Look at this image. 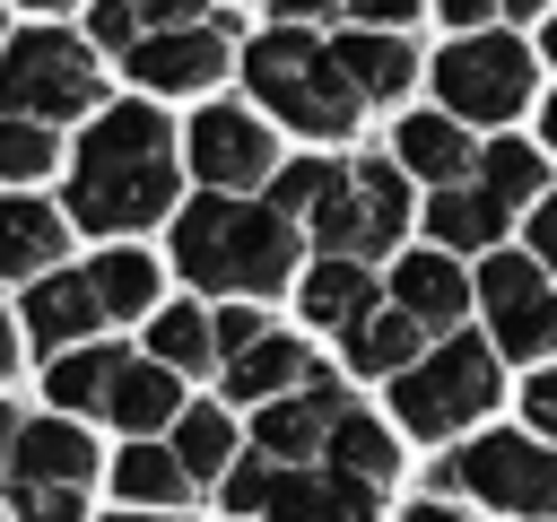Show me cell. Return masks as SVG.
<instances>
[{"mask_svg":"<svg viewBox=\"0 0 557 522\" xmlns=\"http://www.w3.org/2000/svg\"><path fill=\"white\" fill-rule=\"evenodd\" d=\"M505 9H548V0H505Z\"/></svg>","mask_w":557,"mask_h":522,"instance_id":"c3c4849f","label":"cell"},{"mask_svg":"<svg viewBox=\"0 0 557 522\" xmlns=\"http://www.w3.org/2000/svg\"><path fill=\"white\" fill-rule=\"evenodd\" d=\"M96 96H104V78H96L87 44H70L61 26H35L0 52V113L9 122H70Z\"/></svg>","mask_w":557,"mask_h":522,"instance_id":"277c9868","label":"cell"},{"mask_svg":"<svg viewBox=\"0 0 557 522\" xmlns=\"http://www.w3.org/2000/svg\"><path fill=\"white\" fill-rule=\"evenodd\" d=\"M191 165H200V183H209V191H252V183H270L278 148H270V130H261L252 113L209 104V113L191 122Z\"/></svg>","mask_w":557,"mask_h":522,"instance_id":"30bf717a","label":"cell"},{"mask_svg":"<svg viewBox=\"0 0 557 522\" xmlns=\"http://www.w3.org/2000/svg\"><path fill=\"white\" fill-rule=\"evenodd\" d=\"M453 487L487 496L496 513H557V461L531 444V435H479L461 461H453Z\"/></svg>","mask_w":557,"mask_h":522,"instance_id":"ba28073f","label":"cell"},{"mask_svg":"<svg viewBox=\"0 0 557 522\" xmlns=\"http://www.w3.org/2000/svg\"><path fill=\"white\" fill-rule=\"evenodd\" d=\"M392 148H400V165H409V174H426V183H444V191H453V183L479 165V148H470V139H461L444 113H426V122H400V139H392Z\"/></svg>","mask_w":557,"mask_h":522,"instance_id":"ffe728a7","label":"cell"},{"mask_svg":"<svg viewBox=\"0 0 557 522\" xmlns=\"http://www.w3.org/2000/svg\"><path fill=\"white\" fill-rule=\"evenodd\" d=\"M409 522H461V513H453V505H418Z\"/></svg>","mask_w":557,"mask_h":522,"instance_id":"ee69618b","label":"cell"},{"mask_svg":"<svg viewBox=\"0 0 557 522\" xmlns=\"http://www.w3.org/2000/svg\"><path fill=\"white\" fill-rule=\"evenodd\" d=\"M61 209H44V200H0V278H35V270H52V252H61Z\"/></svg>","mask_w":557,"mask_h":522,"instance_id":"e0dca14e","label":"cell"},{"mask_svg":"<svg viewBox=\"0 0 557 522\" xmlns=\"http://www.w3.org/2000/svg\"><path fill=\"white\" fill-rule=\"evenodd\" d=\"M104 418L113 426H131V444H139V426H165L174 418V365H122V383H113V400H104Z\"/></svg>","mask_w":557,"mask_h":522,"instance_id":"603a6c76","label":"cell"},{"mask_svg":"<svg viewBox=\"0 0 557 522\" xmlns=\"http://www.w3.org/2000/svg\"><path fill=\"white\" fill-rule=\"evenodd\" d=\"M96 296H104V313H139L148 296H157V270H148V252H104L96 270Z\"/></svg>","mask_w":557,"mask_h":522,"instance_id":"4dcf8cb0","label":"cell"},{"mask_svg":"<svg viewBox=\"0 0 557 522\" xmlns=\"http://www.w3.org/2000/svg\"><path fill=\"white\" fill-rule=\"evenodd\" d=\"M209 348H218V322H209V313H191V304H165V313H157V331H148V357H157V365H174V374H183V365H209Z\"/></svg>","mask_w":557,"mask_h":522,"instance_id":"4316f807","label":"cell"},{"mask_svg":"<svg viewBox=\"0 0 557 522\" xmlns=\"http://www.w3.org/2000/svg\"><path fill=\"white\" fill-rule=\"evenodd\" d=\"M0 374H9V322H0Z\"/></svg>","mask_w":557,"mask_h":522,"instance_id":"7dc6e473","label":"cell"},{"mask_svg":"<svg viewBox=\"0 0 557 522\" xmlns=\"http://www.w3.org/2000/svg\"><path fill=\"white\" fill-rule=\"evenodd\" d=\"M435 9H444V17H453V26H479V17H487V9H496V0H435Z\"/></svg>","mask_w":557,"mask_h":522,"instance_id":"60d3db41","label":"cell"},{"mask_svg":"<svg viewBox=\"0 0 557 522\" xmlns=\"http://www.w3.org/2000/svg\"><path fill=\"white\" fill-rule=\"evenodd\" d=\"M17 487H87V470H96V444H87V426H70V418H44V426H17Z\"/></svg>","mask_w":557,"mask_h":522,"instance_id":"5bb4252c","label":"cell"},{"mask_svg":"<svg viewBox=\"0 0 557 522\" xmlns=\"http://www.w3.org/2000/svg\"><path fill=\"white\" fill-rule=\"evenodd\" d=\"M78 487H17V522H78Z\"/></svg>","mask_w":557,"mask_h":522,"instance_id":"e575fe53","label":"cell"},{"mask_svg":"<svg viewBox=\"0 0 557 522\" xmlns=\"http://www.w3.org/2000/svg\"><path fill=\"white\" fill-rule=\"evenodd\" d=\"M113 522H174V513H113Z\"/></svg>","mask_w":557,"mask_h":522,"instance_id":"f6af8a7d","label":"cell"},{"mask_svg":"<svg viewBox=\"0 0 557 522\" xmlns=\"http://www.w3.org/2000/svg\"><path fill=\"white\" fill-rule=\"evenodd\" d=\"M418 0H357V17H374V26H392V17H409Z\"/></svg>","mask_w":557,"mask_h":522,"instance_id":"b9f144b4","label":"cell"},{"mask_svg":"<svg viewBox=\"0 0 557 522\" xmlns=\"http://www.w3.org/2000/svg\"><path fill=\"white\" fill-rule=\"evenodd\" d=\"M435 87H444V104L461 122H505L531 96V52L513 35H470V44H453L435 61Z\"/></svg>","mask_w":557,"mask_h":522,"instance_id":"52a82bcc","label":"cell"},{"mask_svg":"<svg viewBox=\"0 0 557 522\" xmlns=\"http://www.w3.org/2000/svg\"><path fill=\"white\" fill-rule=\"evenodd\" d=\"M96 313H104L96 278H44V287L26 296V322H35V339H44V348H70V339H87V331H96Z\"/></svg>","mask_w":557,"mask_h":522,"instance_id":"d6986e66","label":"cell"},{"mask_svg":"<svg viewBox=\"0 0 557 522\" xmlns=\"http://www.w3.org/2000/svg\"><path fill=\"white\" fill-rule=\"evenodd\" d=\"M400 226H409V191H400L392 165H331V183L313 200L322 261H374V252L400 244Z\"/></svg>","mask_w":557,"mask_h":522,"instance_id":"5b68a950","label":"cell"},{"mask_svg":"<svg viewBox=\"0 0 557 522\" xmlns=\"http://www.w3.org/2000/svg\"><path fill=\"white\" fill-rule=\"evenodd\" d=\"M339 418H348V400H339V383L322 374V383H305V391L270 400L252 435H261V452H270V461H305V452H322V444H331V426H339Z\"/></svg>","mask_w":557,"mask_h":522,"instance_id":"8fae6325","label":"cell"},{"mask_svg":"<svg viewBox=\"0 0 557 522\" xmlns=\"http://www.w3.org/2000/svg\"><path fill=\"white\" fill-rule=\"evenodd\" d=\"M305 313H313L322 331H357V322H374V278H366V261H313V278H305Z\"/></svg>","mask_w":557,"mask_h":522,"instance_id":"ac0fdd59","label":"cell"},{"mask_svg":"<svg viewBox=\"0 0 557 522\" xmlns=\"http://www.w3.org/2000/svg\"><path fill=\"white\" fill-rule=\"evenodd\" d=\"M426 226H435V244H496L505 235V200H487L479 183H453V191H435V209H426Z\"/></svg>","mask_w":557,"mask_h":522,"instance_id":"7402d4cb","label":"cell"},{"mask_svg":"<svg viewBox=\"0 0 557 522\" xmlns=\"http://www.w3.org/2000/svg\"><path fill=\"white\" fill-rule=\"evenodd\" d=\"M331 61H339V78H348L357 96H400V87L418 78V61H409L392 35H339Z\"/></svg>","mask_w":557,"mask_h":522,"instance_id":"44dd1931","label":"cell"},{"mask_svg":"<svg viewBox=\"0 0 557 522\" xmlns=\"http://www.w3.org/2000/svg\"><path fill=\"white\" fill-rule=\"evenodd\" d=\"M0 461H17V418L0 409Z\"/></svg>","mask_w":557,"mask_h":522,"instance_id":"7bdbcfd3","label":"cell"},{"mask_svg":"<svg viewBox=\"0 0 557 522\" xmlns=\"http://www.w3.org/2000/svg\"><path fill=\"white\" fill-rule=\"evenodd\" d=\"M322 183H331V165H287V174H278V217H313Z\"/></svg>","mask_w":557,"mask_h":522,"instance_id":"836d02e7","label":"cell"},{"mask_svg":"<svg viewBox=\"0 0 557 522\" xmlns=\"http://www.w3.org/2000/svg\"><path fill=\"white\" fill-rule=\"evenodd\" d=\"M261 339H270V331H261L252 304H226V313H218V348H261Z\"/></svg>","mask_w":557,"mask_h":522,"instance_id":"8d00e7d4","label":"cell"},{"mask_svg":"<svg viewBox=\"0 0 557 522\" xmlns=\"http://www.w3.org/2000/svg\"><path fill=\"white\" fill-rule=\"evenodd\" d=\"M322 452H331V470H339V478H366V487H383V478H392V461H400V452H392V435H383L374 418H357V409L331 426V444H322Z\"/></svg>","mask_w":557,"mask_h":522,"instance_id":"d4e9b609","label":"cell"},{"mask_svg":"<svg viewBox=\"0 0 557 522\" xmlns=\"http://www.w3.org/2000/svg\"><path fill=\"white\" fill-rule=\"evenodd\" d=\"M548 148H557V104H548Z\"/></svg>","mask_w":557,"mask_h":522,"instance_id":"f907efd6","label":"cell"},{"mask_svg":"<svg viewBox=\"0 0 557 522\" xmlns=\"http://www.w3.org/2000/svg\"><path fill=\"white\" fill-rule=\"evenodd\" d=\"M400 357H418V322L409 313H374V322L348 331V365L357 374H392Z\"/></svg>","mask_w":557,"mask_h":522,"instance_id":"f546056e","label":"cell"},{"mask_svg":"<svg viewBox=\"0 0 557 522\" xmlns=\"http://www.w3.org/2000/svg\"><path fill=\"white\" fill-rule=\"evenodd\" d=\"M270 487H278V461L252 452V461L226 470V496H218V505H235V513H270Z\"/></svg>","mask_w":557,"mask_h":522,"instance_id":"d6a6232c","label":"cell"},{"mask_svg":"<svg viewBox=\"0 0 557 522\" xmlns=\"http://www.w3.org/2000/svg\"><path fill=\"white\" fill-rule=\"evenodd\" d=\"M487 400H496V357H487L479 339H444L435 357H418V374H400V383H392V409H400L418 435L470 426Z\"/></svg>","mask_w":557,"mask_h":522,"instance_id":"8992f818","label":"cell"},{"mask_svg":"<svg viewBox=\"0 0 557 522\" xmlns=\"http://www.w3.org/2000/svg\"><path fill=\"white\" fill-rule=\"evenodd\" d=\"M244 78H252L261 104H278V122H296V130H313V139H339V130L357 122V104H366V96L339 78L331 44H313V35H296V26L252 35Z\"/></svg>","mask_w":557,"mask_h":522,"instance_id":"3957f363","label":"cell"},{"mask_svg":"<svg viewBox=\"0 0 557 522\" xmlns=\"http://www.w3.org/2000/svg\"><path fill=\"white\" fill-rule=\"evenodd\" d=\"M191 9H209V0H139V17H148V26H183Z\"/></svg>","mask_w":557,"mask_h":522,"instance_id":"ab89813d","label":"cell"},{"mask_svg":"<svg viewBox=\"0 0 557 522\" xmlns=\"http://www.w3.org/2000/svg\"><path fill=\"white\" fill-rule=\"evenodd\" d=\"M174 209V130L165 113L148 104H113L87 139H78V165H70V226H96V235H122V226H148Z\"/></svg>","mask_w":557,"mask_h":522,"instance_id":"6da1fadb","label":"cell"},{"mask_svg":"<svg viewBox=\"0 0 557 522\" xmlns=\"http://www.w3.org/2000/svg\"><path fill=\"white\" fill-rule=\"evenodd\" d=\"M270 522H374V487L339 470H278Z\"/></svg>","mask_w":557,"mask_h":522,"instance_id":"7c38bea8","label":"cell"},{"mask_svg":"<svg viewBox=\"0 0 557 522\" xmlns=\"http://www.w3.org/2000/svg\"><path fill=\"white\" fill-rule=\"evenodd\" d=\"M96 44H122V52H139V0H96Z\"/></svg>","mask_w":557,"mask_h":522,"instance_id":"d590c367","label":"cell"},{"mask_svg":"<svg viewBox=\"0 0 557 522\" xmlns=\"http://www.w3.org/2000/svg\"><path fill=\"white\" fill-rule=\"evenodd\" d=\"M174 261L200 287H252V296H270L287 278V261H296V226L278 209H244V200L209 191L191 217H174Z\"/></svg>","mask_w":557,"mask_h":522,"instance_id":"7a4b0ae2","label":"cell"},{"mask_svg":"<svg viewBox=\"0 0 557 522\" xmlns=\"http://www.w3.org/2000/svg\"><path fill=\"white\" fill-rule=\"evenodd\" d=\"M174 461L191 470V478H209V470H226L235 461V426H226V409H183V426H174Z\"/></svg>","mask_w":557,"mask_h":522,"instance_id":"83f0119b","label":"cell"},{"mask_svg":"<svg viewBox=\"0 0 557 522\" xmlns=\"http://www.w3.org/2000/svg\"><path fill=\"white\" fill-rule=\"evenodd\" d=\"M531 244H540V270H557V200H540V217H531Z\"/></svg>","mask_w":557,"mask_h":522,"instance_id":"f35d334b","label":"cell"},{"mask_svg":"<svg viewBox=\"0 0 557 522\" xmlns=\"http://www.w3.org/2000/svg\"><path fill=\"white\" fill-rule=\"evenodd\" d=\"M26 9H70V0H26Z\"/></svg>","mask_w":557,"mask_h":522,"instance_id":"816d5d0a","label":"cell"},{"mask_svg":"<svg viewBox=\"0 0 557 522\" xmlns=\"http://www.w3.org/2000/svg\"><path fill=\"white\" fill-rule=\"evenodd\" d=\"M392 296H400V313H409L418 331H453L461 304H470V278H461L444 252H409L400 278H392Z\"/></svg>","mask_w":557,"mask_h":522,"instance_id":"9a60e30c","label":"cell"},{"mask_svg":"<svg viewBox=\"0 0 557 522\" xmlns=\"http://www.w3.org/2000/svg\"><path fill=\"white\" fill-rule=\"evenodd\" d=\"M548 61H557V17H548Z\"/></svg>","mask_w":557,"mask_h":522,"instance_id":"681fc988","label":"cell"},{"mask_svg":"<svg viewBox=\"0 0 557 522\" xmlns=\"http://www.w3.org/2000/svg\"><path fill=\"white\" fill-rule=\"evenodd\" d=\"M479 191L487 200H540V148H522V139H496V148H479Z\"/></svg>","mask_w":557,"mask_h":522,"instance_id":"f1b7e54d","label":"cell"},{"mask_svg":"<svg viewBox=\"0 0 557 522\" xmlns=\"http://www.w3.org/2000/svg\"><path fill=\"white\" fill-rule=\"evenodd\" d=\"M522 409H531V426H557V365H548V374H531Z\"/></svg>","mask_w":557,"mask_h":522,"instance_id":"74e56055","label":"cell"},{"mask_svg":"<svg viewBox=\"0 0 557 522\" xmlns=\"http://www.w3.org/2000/svg\"><path fill=\"white\" fill-rule=\"evenodd\" d=\"M226 70V35L218 26H183V35H148L139 52H131V78H148V87H209Z\"/></svg>","mask_w":557,"mask_h":522,"instance_id":"4fadbf2b","label":"cell"},{"mask_svg":"<svg viewBox=\"0 0 557 522\" xmlns=\"http://www.w3.org/2000/svg\"><path fill=\"white\" fill-rule=\"evenodd\" d=\"M52 157H61L52 122H9V113H0V174L35 183V174H52Z\"/></svg>","mask_w":557,"mask_h":522,"instance_id":"1f68e13d","label":"cell"},{"mask_svg":"<svg viewBox=\"0 0 557 522\" xmlns=\"http://www.w3.org/2000/svg\"><path fill=\"white\" fill-rule=\"evenodd\" d=\"M122 365H131L122 348H78V357H61V365H52V409H70V418H78V409H104L113 383H122Z\"/></svg>","mask_w":557,"mask_h":522,"instance_id":"cb8c5ba5","label":"cell"},{"mask_svg":"<svg viewBox=\"0 0 557 522\" xmlns=\"http://www.w3.org/2000/svg\"><path fill=\"white\" fill-rule=\"evenodd\" d=\"M479 296H487V322H496V348L505 357H548L557 348V287H540V261L487 252Z\"/></svg>","mask_w":557,"mask_h":522,"instance_id":"9c48e42d","label":"cell"},{"mask_svg":"<svg viewBox=\"0 0 557 522\" xmlns=\"http://www.w3.org/2000/svg\"><path fill=\"white\" fill-rule=\"evenodd\" d=\"M113 487H122L131 513H139V505H174V496L191 487V470H183L174 452H157V444H131V452L113 461Z\"/></svg>","mask_w":557,"mask_h":522,"instance_id":"484cf974","label":"cell"},{"mask_svg":"<svg viewBox=\"0 0 557 522\" xmlns=\"http://www.w3.org/2000/svg\"><path fill=\"white\" fill-rule=\"evenodd\" d=\"M278 9H331V0H278Z\"/></svg>","mask_w":557,"mask_h":522,"instance_id":"bcb514c9","label":"cell"},{"mask_svg":"<svg viewBox=\"0 0 557 522\" xmlns=\"http://www.w3.org/2000/svg\"><path fill=\"white\" fill-rule=\"evenodd\" d=\"M305 383H322V365H313L296 339H261V348H244V357L226 365V391L252 400V409H270V400H287V391H305Z\"/></svg>","mask_w":557,"mask_h":522,"instance_id":"2e32d148","label":"cell"}]
</instances>
